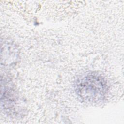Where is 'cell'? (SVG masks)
Here are the masks:
<instances>
[{"label": "cell", "mask_w": 124, "mask_h": 124, "mask_svg": "<svg viewBox=\"0 0 124 124\" xmlns=\"http://www.w3.org/2000/svg\"><path fill=\"white\" fill-rule=\"evenodd\" d=\"M77 90L82 99L96 101L101 99L105 93L106 85L101 77L91 75L84 77L79 82Z\"/></svg>", "instance_id": "1"}]
</instances>
